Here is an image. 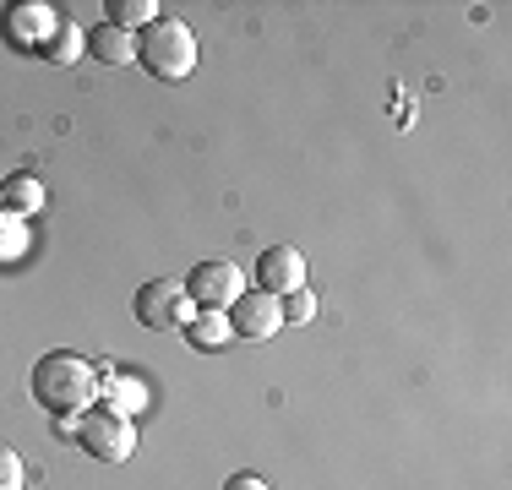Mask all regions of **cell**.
Here are the masks:
<instances>
[{
  "mask_svg": "<svg viewBox=\"0 0 512 490\" xmlns=\"http://www.w3.org/2000/svg\"><path fill=\"white\" fill-rule=\"evenodd\" d=\"M28 387H33V403H44L60 420H77V414H88L93 403H99V371L71 349L44 354V360L33 365Z\"/></svg>",
  "mask_w": 512,
  "mask_h": 490,
  "instance_id": "6da1fadb",
  "label": "cell"
},
{
  "mask_svg": "<svg viewBox=\"0 0 512 490\" xmlns=\"http://www.w3.org/2000/svg\"><path fill=\"white\" fill-rule=\"evenodd\" d=\"M137 60L148 66V77H158V82H186L191 71H197V33H191L180 17H158V22L142 28Z\"/></svg>",
  "mask_w": 512,
  "mask_h": 490,
  "instance_id": "7a4b0ae2",
  "label": "cell"
},
{
  "mask_svg": "<svg viewBox=\"0 0 512 490\" xmlns=\"http://www.w3.org/2000/svg\"><path fill=\"white\" fill-rule=\"evenodd\" d=\"M71 436H77V447L99 463H126L131 452H137V431H131V420L120 409L77 414V420H71Z\"/></svg>",
  "mask_w": 512,
  "mask_h": 490,
  "instance_id": "3957f363",
  "label": "cell"
},
{
  "mask_svg": "<svg viewBox=\"0 0 512 490\" xmlns=\"http://www.w3.org/2000/svg\"><path fill=\"white\" fill-rule=\"evenodd\" d=\"M131 316H137L148 333H175V327H186L191 316H197V305H191L186 284H175V278H148V284L131 294Z\"/></svg>",
  "mask_w": 512,
  "mask_h": 490,
  "instance_id": "277c9868",
  "label": "cell"
},
{
  "mask_svg": "<svg viewBox=\"0 0 512 490\" xmlns=\"http://www.w3.org/2000/svg\"><path fill=\"white\" fill-rule=\"evenodd\" d=\"M186 294H191V305H202V311H229V305L246 294V278H240V267H229V262H202V267H191Z\"/></svg>",
  "mask_w": 512,
  "mask_h": 490,
  "instance_id": "5b68a950",
  "label": "cell"
},
{
  "mask_svg": "<svg viewBox=\"0 0 512 490\" xmlns=\"http://www.w3.org/2000/svg\"><path fill=\"white\" fill-rule=\"evenodd\" d=\"M229 327H235V338L267 343L278 327H284V300H278V294H262V289H246L235 305H229Z\"/></svg>",
  "mask_w": 512,
  "mask_h": 490,
  "instance_id": "8992f818",
  "label": "cell"
},
{
  "mask_svg": "<svg viewBox=\"0 0 512 490\" xmlns=\"http://www.w3.org/2000/svg\"><path fill=\"white\" fill-rule=\"evenodd\" d=\"M256 289L278 294V300L306 289V256H300L295 245H267V251L256 256Z\"/></svg>",
  "mask_w": 512,
  "mask_h": 490,
  "instance_id": "52a82bcc",
  "label": "cell"
},
{
  "mask_svg": "<svg viewBox=\"0 0 512 490\" xmlns=\"http://www.w3.org/2000/svg\"><path fill=\"white\" fill-rule=\"evenodd\" d=\"M55 11L50 6H33V0H22V6H6V17H0V33H6L11 49H44L55 33Z\"/></svg>",
  "mask_w": 512,
  "mask_h": 490,
  "instance_id": "ba28073f",
  "label": "cell"
},
{
  "mask_svg": "<svg viewBox=\"0 0 512 490\" xmlns=\"http://www.w3.org/2000/svg\"><path fill=\"white\" fill-rule=\"evenodd\" d=\"M82 49H88L93 60H104V66H131V60H137V39H131L126 28H115V22L88 28L82 33Z\"/></svg>",
  "mask_w": 512,
  "mask_h": 490,
  "instance_id": "9c48e42d",
  "label": "cell"
},
{
  "mask_svg": "<svg viewBox=\"0 0 512 490\" xmlns=\"http://www.w3.org/2000/svg\"><path fill=\"white\" fill-rule=\"evenodd\" d=\"M186 338H191V349L218 354L229 338H235V327H229V311H202V316H191V322H186Z\"/></svg>",
  "mask_w": 512,
  "mask_h": 490,
  "instance_id": "30bf717a",
  "label": "cell"
},
{
  "mask_svg": "<svg viewBox=\"0 0 512 490\" xmlns=\"http://www.w3.org/2000/svg\"><path fill=\"white\" fill-rule=\"evenodd\" d=\"M0 202H6L11 218H28V213H39V207H44V186L33 175H11L6 186H0Z\"/></svg>",
  "mask_w": 512,
  "mask_h": 490,
  "instance_id": "8fae6325",
  "label": "cell"
},
{
  "mask_svg": "<svg viewBox=\"0 0 512 490\" xmlns=\"http://www.w3.org/2000/svg\"><path fill=\"white\" fill-rule=\"evenodd\" d=\"M109 17L104 22H115V28H126V33H137V28H148V22H158V0H109Z\"/></svg>",
  "mask_w": 512,
  "mask_h": 490,
  "instance_id": "7c38bea8",
  "label": "cell"
},
{
  "mask_svg": "<svg viewBox=\"0 0 512 490\" xmlns=\"http://www.w3.org/2000/svg\"><path fill=\"white\" fill-rule=\"evenodd\" d=\"M77 55H82V33H77V22L60 17L55 33H50V44H44V60H55V66H71Z\"/></svg>",
  "mask_w": 512,
  "mask_h": 490,
  "instance_id": "4fadbf2b",
  "label": "cell"
},
{
  "mask_svg": "<svg viewBox=\"0 0 512 490\" xmlns=\"http://www.w3.org/2000/svg\"><path fill=\"white\" fill-rule=\"evenodd\" d=\"M311 316H316V294H311V289L284 294V327H289V322H311Z\"/></svg>",
  "mask_w": 512,
  "mask_h": 490,
  "instance_id": "5bb4252c",
  "label": "cell"
},
{
  "mask_svg": "<svg viewBox=\"0 0 512 490\" xmlns=\"http://www.w3.org/2000/svg\"><path fill=\"white\" fill-rule=\"evenodd\" d=\"M0 490H22V458H17V447H0Z\"/></svg>",
  "mask_w": 512,
  "mask_h": 490,
  "instance_id": "9a60e30c",
  "label": "cell"
},
{
  "mask_svg": "<svg viewBox=\"0 0 512 490\" xmlns=\"http://www.w3.org/2000/svg\"><path fill=\"white\" fill-rule=\"evenodd\" d=\"M224 490H273V485H267L262 474H235V480H229Z\"/></svg>",
  "mask_w": 512,
  "mask_h": 490,
  "instance_id": "2e32d148",
  "label": "cell"
}]
</instances>
